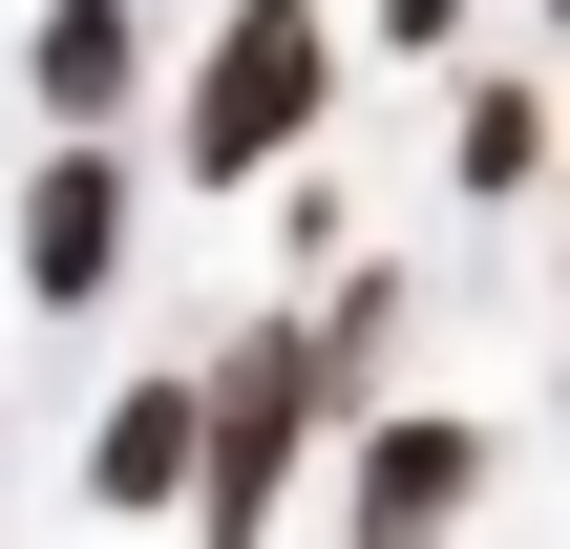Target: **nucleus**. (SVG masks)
I'll use <instances>...</instances> for the list:
<instances>
[{"label": "nucleus", "instance_id": "obj_1", "mask_svg": "<svg viewBox=\"0 0 570 549\" xmlns=\"http://www.w3.org/2000/svg\"><path fill=\"white\" fill-rule=\"evenodd\" d=\"M317 106H338V21H317V0H233V21H212V63H190V169H212V190H254V169H296V148H317Z\"/></svg>", "mask_w": 570, "mask_h": 549}, {"label": "nucleus", "instance_id": "obj_2", "mask_svg": "<svg viewBox=\"0 0 570 549\" xmlns=\"http://www.w3.org/2000/svg\"><path fill=\"white\" fill-rule=\"evenodd\" d=\"M317 423H338V360H317V339H254L233 381H190V529H212V549H254Z\"/></svg>", "mask_w": 570, "mask_h": 549}, {"label": "nucleus", "instance_id": "obj_3", "mask_svg": "<svg viewBox=\"0 0 570 549\" xmlns=\"http://www.w3.org/2000/svg\"><path fill=\"white\" fill-rule=\"evenodd\" d=\"M106 275H127V169L63 127V148H42V190H21V296H42V317H85Z\"/></svg>", "mask_w": 570, "mask_h": 549}, {"label": "nucleus", "instance_id": "obj_4", "mask_svg": "<svg viewBox=\"0 0 570 549\" xmlns=\"http://www.w3.org/2000/svg\"><path fill=\"white\" fill-rule=\"evenodd\" d=\"M360 549H444L465 508H487V423H360Z\"/></svg>", "mask_w": 570, "mask_h": 549}, {"label": "nucleus", "instance_id": "obj_5", "mask_svg": "<svg viewBox=\"0 0 570 549\" xmlns=\"http://www.w3.org/2000/svg\"><path fill=\"white\" fill-rule=\"evenodd\" d=\"M21 85H42V127H106L148 85V0H42L21 21Z\"/></svg>", "mask_w": 570, "mask_h": 549}, {"label": "nucleus", "instance_id": "obj_6", "mask_svg": "<svg viewBox=\"0 0 570 549\" xmlns=\"http://www.w3.org/2000/svg\"><path fill=\"white\" fill-rule=\"evenodd\" d=\"M190 381H212V360H190ZM190 381H127V402L85 423V487H106V508H190Z\"/></svg>", "mask_w": 570, "mask_h": 549}, {"label": "nucleus", "instance_id": "obj_7", "mask_svg": "<svg viewBox=\"0 0 570 549\" xmlns=\"http://www.w3.org/2000/svg\"><path fill=\"white\" fill-rule=\"evenodd\" d=\"M444 169H465V190H529V169H550V106H529V85H465Z\"/></svg>", "mask_w": 570, "mask_h": 549}, {"label": "nucleus", "instance_id": "obj_8", "mask_svg": "<svg viewBox=\"0 0 570 549\" xmlns=\"http://www.w3.org/2000/svg\"><path fill=\"white\" fill-rule=\"evenodd\" d=\"M444 21H465V0H381V42H402V63H423V42H444Z\"/></svg>", "mask_w": 570, "mask_h": 549}]
</instances>
